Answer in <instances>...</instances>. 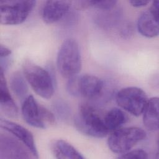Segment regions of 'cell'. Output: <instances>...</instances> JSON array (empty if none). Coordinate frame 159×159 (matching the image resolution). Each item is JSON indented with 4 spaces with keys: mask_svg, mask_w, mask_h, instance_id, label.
Segmentation results:
<instances>
[{
    "mask_svg": "<svg viewBox=\"0 0 159 159\" xmlns=\"http://www.w3.org/2000/svg\"><path fill=\"white\" fill-rule=\"evenodd\" d=\"M105 85L104 81L92 75H84L78 77L80 96L88 99H97L102 96Z\"/></svg>",
    "mask_w": 159,
    "mask_h": 159,
    "instance_id": "ba28073f",
    "label": "cell"
},
{
    "mask_svg": "<svg viewBox=\"0 0 159 159\" xmlns=\"http://www.w3.org/2000/svg\"><path fill=\"white\" fill-rule=\"evenodd\" d=\"M71 1H47L42 11V17L46 24H53L61 19L68 12Z\"/></svg>",
    "mask_w": 159,
    "mask_h": 159,
    "instance_id": "8fae6325",
    "label": "cell"
},
{
    "mask_svg": "<svg viewBox=\"0 0 159 159\" xmlns=\"http://www.w3.org/2000/svg\"><path fill=\"white\" fill-rule=\"evenodd\" d=\"M148 153L143 150H134L128 151L119 156V158H127V159H147L148 158Z\"/></svg>",
    "mask_w": 159,
    "mask_h": 159,
    "instance_id": "d6986e66",
    "label": "cell"
},
{
    "mask_svg": "<svg viewBox=\"0 0 159 159\" xmlns=\"http://www.w3.org/2000/svg\"><path fill=\"white\" fill-rule=\"evenodd\" d=\"M0 125L1 128L12 134L16 139L24 143L34 157L35 158L39 157L34 138L31 132L20 124L4 119H1Z\"/></svg>",
    "mask_w": 159,
    "mask_h": 159,
    "instance_id": "30bf717a",
    "label": "cell"
},
{
    "mask_svg": "<svg viewBox=\"0 0 159 159\" xmlns=\"http://www.w3.org/2000/svg\"><path fill=\"white\" fill-rule=\"evenodd\" d=\"M74 124L80 132L93 137L102 138L109 132L104 124L103 118L91 105L87 103L80 106Z\"/></svg>",
    "mask_w": 159,
    "mask_h": 159,
    "instance_id": "6da1fadb",
    "label": "cell"
},
{
    "mask_svg": "<svg viewBox=\"0 0 159 159\" xmlns=\"http://www.w3.org/2000/svg\"><path fill=\"white\" fill-rule=\"evenodd\" d=\"M103 120L109 132H112L120 128L127 121L128 117L123 111L114 107L107 111L104 116Z\"/></svg>",
    "mask_w": 159,
    "mask_h": 159,
    "instance_id": "2e32d148",
    "label": "cell"
},
{
    "mask_svg": "<svg viewBox=\"0 0 159 159\" xmlns=\"http://www.w3.org/2000/svg\"><path fill=\"white\" fill-rule=\"evenodd\" d=\"M116 1H76V5L80 9L93 7L104 11L112 9L117 4Z\"/></svg>",
    "mask_w": 159,
    "mask_h": 159,
    "instance_id": "ac0fdd59",
    "label": "cell"
},
{
    "mask_svg": "<svg viewBox=\"0 0 159 159\" xmlns=\"http://www.w3.org/2000/svg\"><path fill=\"white\" fill-rule=\"evenodd\" d=\"M0 106L2 112L6 116L12 118L17 117L18 108L10 94L2 70H0Z\"/></svg>",
    "mask_w": 159,
    "mask_h": 159,
    "instance_id": "4fadbf2b",
    "label": "cell"
},
{
    "mask_svg": "<svg viewBox=\"0 0 159 159\" xmlns=\"http://www.w3.org/2000/svg\"><path fill=\"white\" fill-rule=\"evenodd\" d=\"M35 4L36 1L31 0L1 1V23L4 25H17L24 22Z\"/></svg>",
    "mask_w": 159,
    "mask_h": 159,
    "instance_id": "8992f818",
    "label": "cell"
},
{
    "mask_svg": "<svg viewBox=\"0 0 159 159\" xmlns=\"http://www.w3.org/2000/svg\"><path fill=\"white\" fill-rule=\"evenodd\" d=\"M21 111L25 122L34 127L45 129L55 123L53 114L43 106L38 104L32 95L27 96L24 100Z\"/></svg>",
    "mask_w": 159,
    "mask_h": 159,
    "instance_id": "5b68a950",
    "label": "cell"
},
{
    "mask_svg": "<svg viewBox=\"0 0 159 159\" xmlns=\"http://www.w3.org/2000/svg\"><path fill=\"white\" fill-rule=\"evenodd\" d=\"M10 86L17 98L24 100L25 99L28 92V87L25 78L20 73L16 71L12 74L10 78Z\"/></svg>",
    "mask_w": 159,
    "mask_h": 159,
    "instance_id": "e0dca14e",
    "label": "cell"
},
{
    "mask_svg": "<svg viewBox=\"0 0 159 159\" xmlns=\"http://www.w3.org/2000/svg\"><path fill=\"white\" fill-rule=\"evenodd\" d=\"M18 139L2 134L0 138L1 158H28L30 151ZM31 153V152H30Z\"/></svg>",
    "mask_w": 159,
    "mask_h": 159,
    "instance_id": "9c48e42d",
    "label": "cell"
},
{
    "mask_svg": "<svg viewBox=\"0 0 159 159\" xmlns=\"http://www.w3.org/2000/svg\"><path fill=\"white\" fill-rule=\"evenodd\" d=\"M23 71L25 78L39 96L44 99L51 98L54 93V80L48 70L26 60Z\"/></svg>",
    "mask_w": 159,
    "mask_h": 159,
    "instance_id": "3957f363",
    "label": "cell"
},
{
    "mask_svg": "<svg viewBox=\"0 0 159 159\" xmlns=\"http://www.w3.org/2000/svg\"><path fill=\"white\" fill-rule=\"evenodd\" d=\"M55 158L58 159H83L84 157L71 144L63 140H57L52 145Z\"/></svg>",
    "mask_w": 159,
    "mask_h": 159,
    "instance_id": "9a60e30c",
    "label": "cell"
},
{
    "mask_svg": "<svg viewBox=\"0 0 159 159\" xmlns=\"http://www.w3.org/2000/svg\"><path fill=\"white\" fill-rule=\"evenodd\" d=\"M11 54V50L6 47V46H4L3 45H0V56L1 58H6L8 57Z\"/></svg>",
    "mask_w": 159,
    "mask_h": 159,
    "instance_id": "7402d4cb",
    "label": "cell"
},
{
    "mask_svg": "<svg viewBox=\"0 0 159 159\" xmlns=\"http://www.w3.org/2000/svg\"><path fill=\"white\" fill-rule=\"evenodd\" d=\"M79 45L73 39H66L61 45L57 57V66L62 76L70 78L78 75L81 69Z\"/></svg>",
    "mask_w": 159,
    "mask_h": 159,
    "instance_id": "7a4b0ae2",
    "label": "cell"
},
{
    "mask_svg": "<svg viewBox=\"0 0 159 159\" xmlns=\"http://www.w3.org/2000/svg\"><path fill=\"white\" fill-rule=\"evenodd\" d=\"M67 91L72 96H80L78 90V76L77 75L68 78L66 85Z\"/></svg>",
    "mask_w": 159,
    "mask_h": 159,
    "instance_id": "ffe728a7",
    "label": "cell"
},
{
    "mask_svg": "<svg viewBox=\"0 0 159 159\" xmlns=\"http://www.w3.org/2000/svg\"><path fill=\"white\" fill-rule=\"evenodd\" d=\"M158 17V14H155L150 10L143 12L137 20V27L139 32L148 38L158 36L159 32Z\"/></svg>",
    "mask_w": 159,
    "mask_h": 159,
    "instance_id": "7c38bea8",
    "label": "cell"
},
{
    "mask_svg": "<svg viewBox=\"0 0 159 159\" xmlns=\"http://www.w3.org/2000/svg\"><path fill=\"white\" fill-rule=\"evenodd\" d=\"M146 132L137 127L119 128L112 132L107 140L110 150L115 153L123 154L133 148L146 137Z\"/></svg>",
    "mask_w": 159,
    "mask_h": 159,
    "instance_id": "277c9868",
    "label": "cell"
},
{
    "mask_svg": "<svg viewBox=\"0 0 159 159\" xmlns=\"http://www.w3.org/2000/svg\"><path fill=\"white\" fill-rule=\"evenodd\" d=\"M148 100L145 91L135 86L122 88L116 94L117 104L135 116H139L142 114Z\"/></svg>",
    "mask_w": 159,
    "mask_h": 159,
    "instance_id": "52a82bcc",
    "label": "cell"
},
{
    "mask_svg": "<svg viewBox=\"0 0 159 159\" xmlns=\"http://www.w3.org/2000/svg\"><path fill=\"white\" fill-rule=\"evenodd\" d=\"M150 2L149 1H143V0H133L130 1L129 3L135 7H142L147 6Z\"/></svg>",
    "mask_w": 159,
    "mask_h": 159,
    "instance_id": "44dd1931",
    "label": "cell"
},
{
    "mask_svg": "<svg viewBox=\"0 0 159 159\" xmlns=\"http://www.w3.org/2000/svg\"><path fill=\"white\" fill-rule=\"evenodd\" d=\"M158 98H151L148 99L142 112L143 124L150 131L158 130Z\"/></svg>",
    "mask_w": 159,
    "mask_h": 159,
    "instance_id": "5bb4252c",
    "label": "cell"
}]
</instances>
